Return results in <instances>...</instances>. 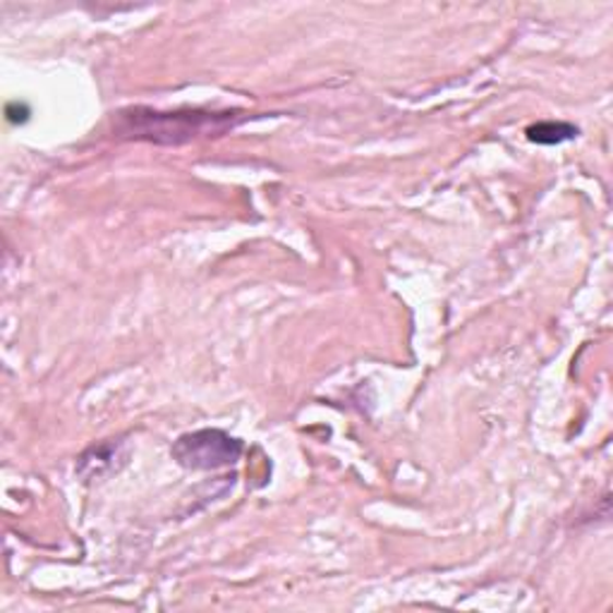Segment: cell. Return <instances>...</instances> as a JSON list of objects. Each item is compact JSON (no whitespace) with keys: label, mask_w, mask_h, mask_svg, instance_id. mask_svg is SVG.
I'll return each instance as SVG.
<instances>
[{"label":"cell","mask_w":613,"mask_h":613,"mask_svg":"<svg viewBox=\"0 0 613 613\" xmlns=\"http://www.w3.org/2000/svg\"><path fill=\"white\" fill-rule=\"evenodd\" d=\"M235 125V113L175 110L161 113L152 108H132L118 113L116 132L156 144H185L202 134H223Z\"/></svg>","instance_id":"obj_1"},{"label":"cell","mask_w":613,"mask_h":613,"mask_svg":"<svg viewBox=\"0 0 613 613\" xmlns=\"http://www.w3.org/2000/svg\"><path fill=\"white\" fill-rule=\"evenodd\" d=\"M243 441L221 429H202L180 436L173 446V458L190 470H219L240 460Z\"/></svg>","instance_id":"obj_2"},{"label":"cell","mask_w":613,"mask_h":613,"mask_svg":"<svg viewBox=\"0 0 613 613\" xmlns=\"http://www.w3.org/2000/svg\"><path fill=\"white\" fill-rule=\"evenodd\" d=\"M575 134H578V128L568 122H537L532 128H528L530 142L537 144H561L573 140Z\"/></svg>","instance_id":"obj_3"},{"label":"cell","mask_w":613,"mask_h":613,"mask_svg":"<svg viewBox=\"0 0 613 613\" xmlns=\"http://www.w3.org/2000/svg\"><path fill=\"white\" fill-rule=\"evenodd\" d=\"M5 116H8L10 122H24L30 118V108L24 104H10L8 110H5Z\"/></svg>","instance_id":"obj_4"}]
</instances>
